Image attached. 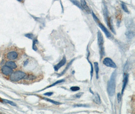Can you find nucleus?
Masks as SVG:
<instances>
[{"mask_svg": "<svg viewBox=\"0 0 135 114\" xmlns=\"http://www.w3.org/2000/svg\"><path fill=\"white\" fill-rule=\"evenodd\" d=\"M116 76V71H114L107 84V92L110 96H112L115 91V79Z\"/></svg>", "mask_w": 135, "mask_h": 114, "instance_id": "1", "label": "nucleus"}, {"mask_svg": "<svg viewBox=\"0 0 135 114\" xmlns=\"http://www.w3.org/2000/svg\"><path fill=\"white\" fill-rule=\"evenodd\" d=\"M92 12V15L93 16V18L95 20V22H96V23L98 24V26L100 27V28L102 29V30L103 31V32L105 34V35L106 36V37L108 38H111L112 36V35L111 34V33H109V32L108 31V29L105 27L104 25L103 24H102V23H101L100 21H99V19L97 18V17L96 16V15L94 14V13L93 12Z\"/></svg>", "mask_w": 135, "mask_h": 114, "instance_id": "2", "label": "nucleus"}, {"mask_svg": "<svg viewBox=\"0 0 135 114\" xmlns=\"http://www.w3.org/2000/svg\"><path fill=\"white\" fill-rule=\"evenodd\" d=\"M98 44L100 50V54L101 58L104 55V38L103 35L100 31L98 32Z\"/></svg>", "mask_w": 135, "mask_h": 114, "instance_id": "3", "label": "nucleus"}, {"mask_svg": "<svg viewBox=\"0 0 135 114\" xmlns=\"http://www.w3.org/2000/svg\"><path fill=\"white\" fill-rule=\"evenodd\" d=\"M26 74L21 71H16L15 72L12 73L10 76V80L12 81L16 82L24 78Z\"/></svg>", "mask_w": 135, "mask_h": 114, "instance_id": "4", "label": "nucleus"}, {"mask_svg": "<svg viewBox=\"0 0 135 114\" xmlns=\"http://www.w3.org/2000/svg\"><path fill=\"white\" fill-rule=\"evenodd\" d=\"M103 63L105 65H106L108 67H112V68H114V69L116 68V67H117L115 62H114V61L110 58H108V57L105 58L103 60Z\"/></svg>", "mask_w": 135, "mask_h": 114, "instance_id": "5", "label": "nucleus"}, {"mask_svg": "<svg viewBox=\"0 0 135 114\" xmlns=\"http://www.w3.org/2000/svg\"><path fill=\"white\" fill-rule=\"evenodd\" d=\"M128 77H129L128 74H126V73H124V74L123 85V87H122V90H121V95L123 94L125 88L126 86V85H127V84H128Z\"/></svg>", "mask_w": 135, "mask_h": 114, "instance_id": "6", "label": "nucleus"}, {"mask_svg": "<svg viewBox=\"0 0 135 114\" xmlns=\"http://www.w3.org/2000/svg\"><path fill=\"white\" fill-rule=\"evenodd\" d=\"M66 62V59L65 57H64L63 58L62 60L58 63V64H57L56 65L54 66V69L55 71H58L59 69L61 68L62 66H63L65 64Z\"/></svg>", "mask_w": 135, "mask_h": 114, "instance_id": "7", "label": "nucleus"}, {"mask_svg": "<svg viewBox=\"0 0 135 114\" xmlns=\"http://www.w3.org/2000/svg\"><path fill=\"white\" fill-rule=\"evenodd\" d=\"M2 71L4 75H5L6 76H8V75H11L13 71H12V69L10 68L9 67H8L6 65H5L2 67Z\"/></svg>", "mask_w": 135, "mask_h": 114, "instance_id": "8", "label": "nucleus"}, {"mask_svg": "<svg viewBox=\"0 0 135 114\" xmlns=\"http://www.w3.org/2000/svg\"><path fill=\"white\" fill-rule=\"evenodd\" d=\"M81 5L82 8H83V9L87 12V13H91V11L90 9V8L88 7V6L87 5V3L85 1V0H81Z\"/></svg>", "mask_w": 135, "mask_h": 114, "instance_id": "9", "label": "nucleus"}, {"mask_svg": "<svg viewBox=\"0 0 135 114\" xmlns=\"http://www.w3.org/2000/svg\"><path fill=\"white\" fill-rule=\"evenodd\" d=\"M17 56H18L17 53L15 51H12L8 53L7 55V58L8 60H14L17 57Z\"/></svg>", "mask_w": 135, "mask_h": 114, "instance_id": "10", "label": "nucleus"}, {"mask_svg": "<svg viewBox=\"0 0 135 114\" xmlns=\"http://www.w3.org/2000/svg\"><path fill=\"white\" fill-rule=\"evenodd\" d=\"M93 100L94 103L98 104H99L101 103V100L100 95L98 93H97L94 94V96L93 97Z\"/></svg>", "mask_w": 135, "mask_h": 114, "instance_id": "11", "label": "nucleus"}, {"mask_svg": "<svg viewBox=\"0 0 135 114\" xmlns=\"http://www.w3.org/2000/svg\"><path fill=\"white\" fill-rule=\"evenodd\" d=\"M6 65L9 67L10 68L12 69H16L17 67V65H16V63L14 62L13 61H8L6 63Z\"/></svg>", "mask_w": 135, "mask_h": 114, "instance_id": "12", "label": "nucleus"}, {"mask_svg": "<svg viewBox=\"0 0 135 114\" xmlns=\"http://www.w3.org/2000/svg\"><path fill=\"white\" fill-rule=\"evenodd\" d=\"M94 67H95V70L96 71V76L97 79H98L99 78V67L98 62H94Z\"/></svg>", "mask_w": 135, "mask_h": 114, "instance_id": "13", "label": "nucleus"}, {"mask_svg": "<svg viewBox=\"0 0 135 114\" xmlns=\"http://www.w3.org/2000/svg\"><path fill=\"white\" fill-rule=\"evenodd\" d=\"M125 35H126V37H127L128 39H129L130 40L132 39V38L134 37V33L132 31H128V32H126Z\"/></svg>", "mask_w": 135, "mask_h": 114, "instance_id": "14", "label": "nucleus"}, {"mask_svg": "<svg viewBox=\"0 0 135 114\" xmlns=\"http://www.w3.org/2000/svg\"><path fill=\"white\" fill-rule=\"evenodd\" d=\"M64 81H65V80H64V79H62V80H59V81H56L55 83H54V84H52V85H50V86H48L47 87L45 88V89H43V90H42L41 91H42V90H44L46 89H47V88H50V87H53V86H55L56 85H57V84H59V83H62V82H64Z\"/></svg>", "mask_w": 135, "mask_h": 114, "instance_id": "15", "label": "nucleus"}, {"mask_svg": "<svg viewBox=\"0 0 135 114\" xmlns=\"http://www.w3.org/2000/svg\"><path fill=\"white\" fill-rule=\"evenodd\" d=\"M43 99L46 100V101H48V102H50V103H51L54 104H56V105H59V104H60L61 103H59V102H57V101H54V100H53L52 99H50L49 98H43Z\"/></svg>", "mask_w": 135, "mask_h": 114, "instance_id": "16", "label": "nucleus"}, {"mask_svg": "<svg viewBox=\"0 0 135 114\" xmlns=\"http://www.w3.org/2000/svg\"><path fill=\"white\" fill-rule=\"evenodd\" d=\"M71 1L72 2V3L73 4H74L75 5H76L77 7H79L80 9H82V6L81 5V4H80L79 3L78 1H77V0H71Z\"/></svg>", "mask_w": 135, "mask_h": 114, "instance_id": "17", "label": "nucleus"}, {"mask_svg": "<svg viewBox=\"0 0 135 114\" xmlns=\"http://www.w3.org/2000/svg\"><path fill=\"white\" fill-rule=\"evenodd\" d=\"M121 6H122V8H123V9L126 12V13H129V10L128 9L127 7L125 5V4L124 3H122L121 4Z\"/></svg>", "mask_w": 135, "mask_h": 114, "instance_id": "18", "label": "nucleus"}, {"mask_svg": "<svg viewBox=\"0 0 135 114\" xmlns=\"http://www.w3.org/2000/svg\"><path fill=\"white\" fill-rule=\"evenodd\" d=\"M37 43V40L35 39L33 41V44H32V48L35 51L37 50V47L36 46V44Z\"/></svg>", "mask_w": 135, "mask_h": 114, "instance_id": "19", "label": "nucleus"}, {"mask_svg": "<svg viewBox=\"0 0 135 114\" xmlns=\"http://www.w3.org/2000/svg\"><path fill=\"white\" fill-rule=\"evenodd\" d=\"M73 61V60H72V61H71V62H69V63H68V65H67V67H66V68L65 69V70H64V71H63V72H62V73H61V74L60 75H59V76H62V75H63V74H64V73L66 71H67V69H68V67H69V66H70V65H71V63H72Z\"/></svg>", "mask_w": 135, "mask_h": 114, "instance_id": "20", "label": "nucleus"}, {"mask_svg": "<svg viewBox=\"0 0 135 114\" xmlns=\"http://www.w3.org/2000/svg\"><path fill=\"white\" fill-rule=\"evenodd\" d=\"M80 89V88L78 86H73L70 88V90L73 91H77Z\"/></svg>", "mask_w": 135, "mask_h": 114, "instance_id": "21", "label": "nucleus"}, {"mask_svg": "<svg viewBox=\"0 0 135 114\" xmlns=\"http://www.w3.org/2000/svg\"><path fill=\"white\" fill-rule=\"evenodd\" d=\"M4 101V102H5V103H9L11 105H13V106H16V104L13 103V102H12V101H9V100H3Z\"/></svg>", "mask_w": 135, "mask_h": 114, "instance_id": "22", "label": "nucleus"}, {"mask_svg": "<svg viewBox=\"0 0 135 114\" xmlns=\"http://www.w3.org/2000/svg\"><path fill=\"white\" fill-rule=\"evenodd\" d=\"M88 62H89V63H90V65H91V80H92V77H93V66H92V65L91 62L89 61V60H88Z\"/></svg>", "mask_w": 135, "mask_h": 114, "instance_id": "23", "label": "nucleus"}, {"mask_svg": "<svg viewBox=\"0 0 135 114\" xmlns=\"http://www.w3.org/2000/svg\"><path fill=\"white\" fill-rule=\"evenodd\" d=\"M25 36L29 38V39H33V37H34V36H33L32 33H27V34L26 35H25Z\"/></svg>", "mask_w": 135, "mask_h": 114, "instance_id": "24", "label": "nucleus"}, {"mask_svg": "<svg viewBox=\"0 0 135 114\" xmlns=\"http://www.w3.org/2000/svg\"><path fill=\"white\" fill-rule=\"evenodd\" d=\"M121 98H122L121 94L120 93H119L117 94V101H118V103H119L121 101Z\"/></svg>", "mask_w": 135, "mask_h": 114, "instance_id": "25", "label": "nucleus"}, {"mask_svg": "<svg viewBox=\"0 0 135 114\" xmlns=\"http://www.w3.org/2000/svg\"><path fill=\"white\" fill-rule=\"evenodd\" d=\"M74 107H85V108H87V107H89L87 105H85V104H78V105H74Z\"/></svg>", "mask_w": 135, "mask_h": 114, "instance_id": "26", "label": "nucleus"}, {"mask_svg": "<svg viewBox=\"0 0 135 114\" xmlns=\"http://www.w3.org/2000/svg\"><path fill=\"white\" fill-rule=\"evenodd\" d=\"M83 94V93H82V92L79 93H77V94L75 95L76 98H81V96Z\"/></svg>", "mask_w": 135, "mask_h": 114, "instance_id": "27", "label": "nucleus"}, {"mask_svg": "<svg viewBox=\"0 0 135 114\" xmlns=\"http://www.w3.org/2000/svg\"><path fill=\"white\" fill-rule=\"evenodd\" d=\"M53 94V92H47V93H45L44 95L48 96H51Z\"/></svg>", "mask_w": 135, "mask_h": 114, "instance_id": "28", "label": "nucleus"}, {"mask_svg": "<svg viewBox=\"0 0 135 114\" xmlns=\"http://www.w3.org/2000/svg\"><path fill=\"white\" fill-rule=\"evenodd\" d=\"M28 60H27L26 61V62H25V63H24V65H26L27 63H28Z\"/></svg>", "mask_w": 135, "mask_h": 114, "instance_id": "29", "label": "nucleus"}, {"mask_svg": "<svg viewBox=\"0 0 135 114\" xmlns=\"http://www.w3.org/2000/svg\"><path fill=\"white\" fill-rule=\"evenodd\" d=\"M17 1H20H20H22V0H17Z\"/></svg>", "mask_w": 135, "mask_h": 114, "instance_id": "30", "label": "nucleus"}, {"mask_svg": "<svg viewBox=\"0 0 135 114\" xmlns=\"http://www.w3.org/2000/svg\"><path fill=\"white\" fill-rule=\"evenodd\" d=\"M0 56H1V54H0Z\"/></svg>", "mask_w": 135, "mask_h": 114, "instance_id": "31", "label": "nucleus"}]
</instances>
